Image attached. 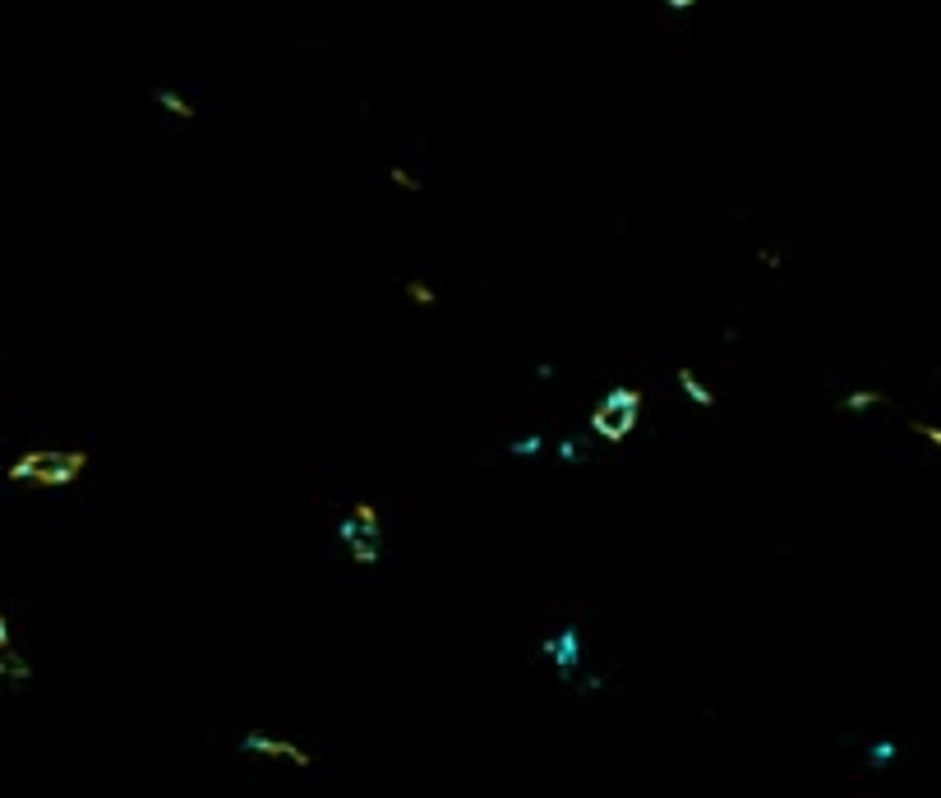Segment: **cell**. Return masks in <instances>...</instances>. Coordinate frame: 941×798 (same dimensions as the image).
<instances>
[{"label":"cell","instance_id":"cell-1","mask_svg":"<svg viewBox=\"0 0 941 798\" xmlns=\"http://www.w3.org/2000/svg\"><path fill=\"white\" fill-rule=\"evenodd\" d=\"M642 406H646V397L637 393V388H614V393L591 411V434L605 443H623L632 429H637V420H642Z\"/></svg>","mask_w":941,"mask_h":798},{"label":"cell","instance_id":"cell-2","mask_svg":"<svg viewBox=\"0 0 941 798\" xmlns=\"http://www.w3.org/2000/svg\"><path fill=\"white\" fill-rule=\"evenodd\" d=\"M84 466H88L84 453H56V448H47V453L19 457V462L10 466V480H28V485L60 489V485H70V480H79V471H84Z\"/></svg>","mask_w":941,"mask_h":798},{"label":"cell","instance_id":"cell-3","mask_svg":"<svg viewBox=\"0 0 941 798\" xmlns=\"http://www.w3.org/2000/svg\"><path fill=\"white\" fill-rule=\"evenodd\" d=\"M337 536H342L346 554H351L356 563H379V545H383V536H379V508H374V503H356V508H351V517L337 526Z\"/></svg>","mask_w":941,"mask_h":798},{"label":"cell","instance_id":"cell-4","mask_svg":"<svg viewBox=\"0 0 941 798\" xmlns=\"http://www.w3.org/2000/svg\"><path fill=\"white\" fill-rule=\"evenodd\" d=\"M240 752H250V757H273V762H291V766H310V752L300 748V743L277 739V734H259V729L240 739Z\"/></svg>","mask_w":941,"mask_h":798},{"label":"cell","instance_id":"cell-5","mask_svg":"<svg viewBox=\"0 0 941 798\" xmlns=\"http://www.w3.org/2000/svg\"><path fill=\"white\" fill-rule=\"evenodd\" d=\"M545 656H554L563 669H572V665H577V632L568 628L559 642H545Z\"/></svg>","mask_w":941,"mask_h":798},{"label":"cell","instance_id":"cell-6","mask_svg":"<svg viewBox=\"0 0 941 798\" xmlns=\"http://www.w3.org/2000/svg\"><path fill=\"white\" fill-rule=\"evenodd\" d=\"M679 388L688 393V402H697V406H715V393H711V388H706V383L697 379L692 370H679Z\"/></svg>","mask_w":941,"mask_h":798},{"label":"cell","instance_id":"cell-7","mask_svg":"<svg viewBox=\"0 0 941 798\" xmlns=\"http://www.w3.org/2000/svg\"><path fill=\"white\" fill-rule=\"evenodd\" d=\"M157 102H162V111H171V116H185V120L194 116V107H190V102H185V97H180V93H171V88H162V93H157Z\"/></svg>","mask_w":941,"mask_h":798},{"label":"cell","instance_id":"cell-8","mask_svg":"<svg viewBox=\"0 0 941 798\" xmlns=\"http://www.w3.org/2000/svg\"><path fill=\"white\" fill-rule=\"evenodd\" d=\"M877 402H882V393H849L840 406H845V411H868V406H877Z\"/></svg>","mask_w":941,"mask_h":798},{"label":"cell","instance_id":"cell-9","mask_svg":"<svg viewBox=\"0 0 941 798\" xmlns=\"http://www.w3.org/2000/svg\"><path fill=\"white\" fill-rule=\"evenodd\" d=\"M406 296L416 300V305H434V291H429V282H420V277L416 282H406Z\"/></svg>","mask_w":941,"mask_h":798},{"label":"cell","instance_id":"cell-10","mask_svg":"<svg viewBox=\"0 0 941 798\" xmlns=\"http://www.w3.org/2000/svg\"><path fill=\"white\" fill-rule=\"evenodd\" d=\"M393 185H402V190H420V180L411 176V171H402V167L393 171Z\"/></svg>","mask_w":941,"mask_h":798},{"label":"cell","instance_id":"cell-11","mask_svg":"<svg viewBox=\"0 0 941 798\" xmlns=\"http://www.w3.org/2000/svg\"><path fill=\"white\" fill-rule=\"evenodd\" d=\"M513 453H517V457H531V453H540V439H517V443H513Z\"/></svg>","mask_w":941,"mask_h":798},{"label":"cell","instance_id":"cell-12","mask_svg":"<svg viewBox=\"0 0 941 798\" xmlns=\"http://www.w3.org/2000/svg\"><path fill=\"white\" fill-rule=\"evenodd\" d=\"M914 429H918V434H923L928 443H937V448H941V429H937V425H914Z\"/></svg>","mask_w":941,"mask_h":798},{"label":"cell","instance_id":"cell-13","mask_svg":"<svg viewBox=\"0 0 941 798\" xmlns=\"http://www.w3.org/2000/svg\"><path fill=\"white\" fill-rule=\"evenodd\" d=\"M5 642H10V619H0V651H5Z\"/></svg>","mask_w":941,"mask_h":798},{"label":"cell","instance_id":"cell-14","mask_svg":"<svg viewBox=\"0 0 941 798\" xmlns=\"http://www.w3.org/2000/svg\"><path fill=\"white\" fill-rule=\"evenodd\" d=\"M688 5H697V0H669V10H688Z\"/></svg>","mask_w":941,"mask_h":798}]
</instances>
